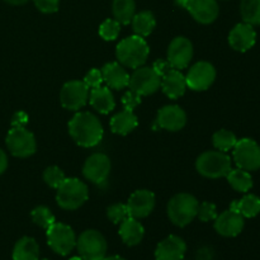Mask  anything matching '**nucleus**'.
I'll return each instance as SVG.
<instances>
[{
	"label": "nucleus",
	"mask_w": 260,
	"mask_h": 260,
	"mask_svg": "<svg viewBox=\"0 0 260 260\" xmlns=\"http://www.w3.org/2000/svg\"><path fill=\"white\" fill-rule=\"evenodd\" d=\"M69 132L74 141L83 147H94L103 139V127L89 112H79L69 122Z\"/></svg>",
	"instance_id": "f257e3e1"
},
{
	"label": "nucleus",
	"mask_w": 260,
	"mask_h": 260,
	"mask_svg": "<svg viewBox=\"0 0 260 260\" xmlns=\"http://www.w3.org/2000/svg\"><path fill=\"white\" fill-rule=\"evenodd\" d=\"M150 48L144 37L129 36L117 45L116 56L119 63L131 69H137L146 62Z\"/></svg>",
	"instance_id": "f03ea898"
},
{
	"label": "nucleus",
	"mask_w": 260,
	"mask_h": 260,
	"mask_svg": "<svg viewBox=\"0 0 260 260\" xmlns=\"http://www.w3.org/2000/svg\"><path fill=\"white\" fill-rule=\"evenodd\" d=\"M89 190L85 183L76 178H66L57 188L56 201L61 208L68 211L81 207L88 201Z\"/></svg>",
	"instance_id": "7ed1b4c3"
},
{
	"label": "nucleus",
	"mask_w": 260,
	"mask_h": 260,
	"mask_svg": "<svg viewBox=\"0 0 260 260\" xmlns=\"http://www.w3.org/2000/svg\"><path fill=\"white\" fill-rule=\"evenodd\" d=\"M198 201L188 193H179L174 196L168 203V216L174 225L184 228L197 216Z\"/></svg>",
	"instance_id": "20e7f679"
},
{
	"label": "nucleus",
	"mask_w": 260,
	"mask_h": 260,
	"mask_svg": "<svg viewBox=\"0 0 260 260\" xmlns=\"http://www.w3.org/2000/svg\"><path fill=\"white\" fill-rule=\"evenodd\" d=\"M197 172L211 179L226 177L231 170V159L222 151H206L196 162Z\"/></svg>",
	"instance_id": "39448f33"
},
{
	"label": "nucleus",
	"mask_w": 260,
	"mask_h": 260,
	"mask_svg": "<svg viewBox=\"0 0 260 260\" xmlns=\"http://www.w3.org/2000/svg\"><path fill=\"white\" fill-rule=\"evenodd\" d=\"M79 255L84 260H102L107 254V241L96 230H86L76 240Z\"/></svg>",
	"instance_id": "423d86ee"
},
{
	"label": "nucleus",
	"mask_w": 260,
	"mask_h": 260,
	"mask_svg": "<svg viewBox=\"0 0 260 260\" xmlns=\"http://www.w3.org/2000/svg\"><path fill=\"white\" fill-rule=\"evenodd\" d=\"M47 243L55 253L68 255L76 246V236L69 225L55 222L47 229Z\"/></svg>",
	"instance_id": "0eeeda50"
},
{
	"label": "nucleus",
	"mask_w": 260,
	"mask_h": 260,
	"mask_svg": "<svg viewBox=\"0 0 260 260\" xmlns=\"http://www.w3.org/2000/svg\"><path fill=\"white\" fill-rule=\"evenodd\" d=\"M233 150L234 160L238 168L246 172H255L260 169V146L254 140H238Z\"/></svg>",
	"instance_id": "6e6552de"
},
{
	"label": "nucleus",
	"mask_w": 260,
	"mask_h": 260,
	"mask_svg": "<svg viewBox=\"0 0 260 260\" xmlns=\"http://www.w3.org/2000/svg\"><path fill=\"white\" fill-rule=\"evenodd\" d=\"M5 142L10 154L17 157H28L36 152L35 136L24 127H13Z\"/></svg>",
	"instance_id": "1a4fd4ad"
},
{
	"label": "nucleus",
	"mask_w": 260,
	"mask_h": 260,
	"mask_svg": "<svg viewBox=\"0 0 260 260\" xmlns=\"http://www.w3.org/2000/svg\"><path fill=\"white\" fill-rule=\"evenodd\" d=\"M161 84V76L157 75L152 68H137L135 73L129 76L128 86L132 91L139 95H150L154 94Z\"/></svg>",
	"instance_id": "9d476101"
},
{
	"label": "nucleus",
	"mask_w": 260,
	"mask_h": 260,
	"mask_svg": "<svg viewBox=\"0 0 260 260\" xmlns=\"http://www.w3.org/2000/svg\"><path fill=\"white\" fill-rule=\"evenodd\" d=\"M89 99V88L84 81L73 80L63 84L60 93V101L63 108L78 111L83 108Z\"/></svg>",
	"instance_id": "9b49d317"
},
{
	"label": "nucleus",
	"mask_w": 260,
	"mask_h": 260,
	"mask_svg": "<svg viewBox=\"0 0 260 260\" xmlns=\"http://www.w3.org/2000/svg\"><path fill=\"white\" fill-rule=\"evenodd\" d=\"M216 79V69L207 61L194 63L185 76L187 86L192 90H206L213 84Z\"/></svg>",
	"instance_id": "f8f14e48"
},
{
	"label": "nucleus",
	"mask_w": 260,
	"mask_h": 260,
	"mask_svg": "<svg viewBox=\"0 0 260 260\" xmlns=\"http://www.w3.org/2000/svg\"><path fill=\"white\" fill-rule=\"evenodd\" d=\"M109 173H111V160L107 155L101 152L89 156L83 168L84 177L98 185L106 183Z\"/></svg>",
	"instance_id": "ddd939ff"
},
{
	"label": "nucleus",
	"mask_w": 260,
	"mask_h": 260,
	"mask_svg": "<svg viewBox=\"0 0 260 260\" xmlns=\"http://www.w3.org/2000/svg\"><path fill=\"white\" fill-rule=\"evenodd\" d=\"M193 57V46L188 38L177 37L168 48V62L173 69L182 70L189 65Z\"/></svg>",
	"instance_id": "4468645a"
},
{
	"label": "nucleus",
	"mask_w": 260,
	"mask_h": 260,
	"mask_svg": "<svg viewBox=\"0 0 260 260\" xmlns=\"http://www.w3.org/2000/svg\"><path fill=\"white\" fill-rule=\"evenodd\" d=\"M128 216L134 218H145L152 212L155 207V194L147 189L136 190L127 202Z\"/></svg>",
	"instance_id": "2eb2a0df"
},
{
	"label": "nucleus",
	"mask_w": 260,
	"mask_h": 260,
	"mask_svg": "<svg viewBox=\"0 0 260 260\" xmlns=\"http://www.w3.org/2000/svg\"><path fill=\"white\" fill-rule=\"evenodd\" d=\"M185 9L201 24L215 22L220 13L217 0H188Z\"/></svg>",
	"instance_id": "dca6fc26"
},
{
	"label": "nucleus",
	"mask_w": 260,
	"mask_h": 260,
	"mask_svg": "<svg viewBox=\"0 0 260 260\" xmlns=\"http://www.w3.org/2000/svg\"><path fill=\"white\" fill-rule=\"evenodd\" d=\"M256 42V32L254 25L248 23H239L231 29L229 35V43L231 47L239 52H246Z\"/></svg>",
	"instance_id": "f3484780"
},
{
	"label": "nucleus",
	"mask_w": 260,
	"mask_h": 260,
	"mask_svg": "<svg viewBox=\"0 0 260 260\" xmlns=\"http://www.w3.org/2000/svg\"><path fill=\"white\" fill-rule=\"evenodd\" d=\"M243 229L244 217L236 211H225L215 220V230L225 238H235L243 231Z\"/></svg>",
	"instance_id": "a211bd4d"
},
{
	"label": "nucleus",
	"mask_w": 260,
	"mask_h": 260,
	"mask_svg": "<svg viewBox=\"0 0 260 260\" xmlns=\"http://www.w3.org/2000/svg\"><path fill=\"white\" fill-rule=\"evenodd\" d=\"M187 114L179 106H165L157 113L156 126L168 131H179L185 126Z\"/></svg>",
	"instance_id": "6ab92c4d"
},
{
	"label": "nucleus",
	"mask_w": 260,
	"mask_h": 260,
	"mask_svg": "<svg viewBox=\"0 0 260 260\" xmlns=\"http://www.w3.org/2000/svg\"><path fill=\"white\" fill-rule=\"evenodd\" d=\"M187 251V245L184 240L179 236L170 235L157 245L155 250L156 260H183Z\"/></svg>",
	"instance_id": "aec40b11"
},
{
	"label": "nucleus",
	"mask_w": 260,
	"mask_h": 260,
	"mask_svg": "<svg viewBox=\"0 0 260 260\" xmlns=\"http://www.w3.org/2000/svg\"><path fill=\"white\" fill-rule=\"evenodd\" d=\"M160 86H161L165 95L169 96L170 99H178L185 93L187 81H185V76L180 73V70L170 69L161 78Z\"/></svg>",
	"instance_id": "412c9836"
},
{
	"label": "nucleus",
	"mask_w": 260,
	"mask_h": 260,
	"mask_svg": "<svg viewBox=\"0 0 260 260\" xmlns=\"http://www.w3.org/2000/svg\"><path fill=\"white\" fill-rule=\"evenodd\" d=\"M101 71L103 75V81H106L109 88L121 90L128 86L129 74L118 62L106 63Z\"/></svg>",
	"instance_id": "4be33fe9"
},
{
	"label": "nucleus",
	"mask_w": 260,
	"mask_h": 260,
	"mask_svg": "<svg viewBox=\"0 0 260 260\" xmlns=\"http://www.w3.org/2000/svg\"><path fill=\"white\" fill-rule=\"evenodd\" d=\"M118 233L122 241L128 246H135L141 243L145 235L144 226L134 217H127L123 222H121Z\"/></svg>",
	"instance_id": "5701e85b"
},
{
	"label": "nucleus",
	"mask_w": 260,
	"mask_h": 260,
	"mask_svg": "<svg viewBox=\"0 0 260 260\" xmlns=\"http://www.w3.org/2000/svg\"><path fill=\"white\" fill-rule=\"evenodd\" d=\"M89 102H90L91 107L102 114H108L116 107L113 94L108 88H104V86L91 89L90 94H89Z\"/></svg>",
	"instance_id": "b1692460"
},
{
	"label": "nucleus",
	"mask_w": 260,
	"mask_h": 260,
	"mask_svg": "<svg viewBox=\"0 0 260 260\" xmlns=\"http://www.w3.org/2000/svg\"><path fill=\"white\" fill-rule=\"evenodd\" d=\"M137 124H139L137 117L135 116L134 112L127 111V109L117 113L111 119L112 132L117 135H122V136L134 131L137 127Z\"/></svg>",
	"instance_id": "393cba45"
},
{
	"label": "nucleus",
	"mask_w": 260,
	"mask_h": 260,
	"mask_svg": "<svg viewBox=\"0 0 260 260\" xmlns=\"http://www.w3.org/2000/svg\"><path fill=\"white\" fill-rule=\"evenodd\" d=\"M40 248L35 239L24 236L13 249V260H38Z\"/></svg>",
	"instance_id": "a878e982"
},
{
	"label": "nucleus",
	"mask_w": 260,
	"mask_h": 260,
	"mask_svg": "<svg viewBox=\"0 0 260 260\" xmlns=\"http://www.w3.org/2000/svg\"><path fill=\"white\" fill-rule=\"evenodd\" d=\"M230 210L236 211L243 217L253 218L260 213V198L255 194H246L239 201H234Z\"/></svg>",
	"instance_id": "bb28decb"
},
{
	"label": "nucleus",
	"mask_w": 260,
	"mask_h": 260,
	"mask_svg": "<svg viewBox=\"0 0 260 260\" xmlns=\"http://www.w3.org/2000/svg\"><path fill=\"white\" fill-rule=\"evenodd\" d=\"M132 28H134L135 33L140 37H147L150 33L154 30L155 25H156V20H155L154 14L149 10H144L137 14L134 15L132 18Z\"/></svg>",
	"instance_id": "cd10ccee"
},
{
	"label": "nucleus",
	"mask_w": 260,
	"mask_h": 260,
	"mask_svg": "<svg viewBox=\"0 0 260 260\" xmlns=\"http://www.w3.org/2000/svg\"><path fill=\"white\" fill-rule=\"evenodd\" d=\"M226 178H228L229 184L238 192L246 193L253 188V178H251L250 173L240 169V168L231 169Z\"/></svg>",
	"instance_id": "c85d7f7f"
},
{
	"label": "nucleus",
	"mask_w": 260,
	"mask_h": 260,
	"mask_svg": "<svg viewBox=\"0 0 260 260\" xmlns=\"http://www.w3.org/2000/svg\"><path fill=\"white\" fill-rule=\"evenodd\" d=\"M112 10L116 20L126 25L132 22V18L136 14V4L135 0H113Z\"/></svg>",
	"instance_id": "c756f323"
},
{
	"label": "nucleus",
	"mask_w": 260,
	"mask_h": 260,
	"mask_svg": "<svg viewBox=\"0 0 260 260\" xmlns=\"http://www.w3.org/2000/svg\"><path fill=\"white\" fill-rule=\"evenodd\" d=\"M241 18L251 25H260V0H241Z\"/></svg>",
	"instance_id": "7c9ffc66"
},
{
	"label": "nucleus",
	"mask_w": 260,
	"mask_h": 260,
	"mask_svg": "<svg viewBox=\"0 0 260 260\" xmlns=\"http://www.w3.org/2000/svg\"><path fill=\"white\" fill-rule=\"evenodd\" d=\"M213 146L218 150V151L228 152L230 150L234 149V146L238 142L235 134L229 129H220V131L216 132L212 137Z\"/></svg>",
	"instance_id": "2f4dec72"
},
{
	"label": "nucleus",
	"mask_w": 260,
	"mask_h": 260,
	"mask_svg": "<svg viewBox=\"0 0 260 260\" xmlns=\"http://www.w3.org/2000/svg\"><path fill=\"white\" fill-rule=\"evenodd\" d=\"M30 217H32L33 222L36 225L41 226L45 230H47L48 228H51L56 222L53 213L51 212L50 208L45 207V206H38V207H36L30 212Z\"/></svg>",
	"instance_id": "473e14b6"
},
{
	"label": "nucleus",
	"mask_w": 260,
	"mask_h": 260,
	"mask_svg": "<svg viewBox=\"0 0 260 260\" xmlns=\"http://www.w3.org/2000/svg\"><path fill=\"white\" fill-rule=\"evenodd\" d=\"M121 32V23L116 19H106L99 27V36L104 41H114Z\"/></svg>",
	"instance_id": "72a5a7b5"
},
{
	"label": "nucleus",
	"mask_w": 260,
	"mask_h": 260,
	"mask_svg": "<svg viewBox=\"0 0 260 260\" xmlns=\"http://www.w3.org/2000/svg\"><path fill=\"white\" fill-rule=\"evenodd\" d=\"M65 179V174L58 167H48L43 172V180L46 182V184H48L53 189H57Z\"/></svg>",
	"instance_id": "f704fd0d"
},
{
	"label": "nucleus",
	"mask_w": 260,
	"mask_h": 260,
	"mask_svg": "<svg viewBox=\"0 0 260 260\" xmlns=\"http://www.w3.org/2000/svg\"><path fill=\"white\" fill-rule=\"evenodd\" d=\"M107 216L113 223H121L127 217H129L127 206L123 203H116V205L109 206L108 210H107Z\"/></svg>",
	"instance_id": "c9c22d12"
},
{
	"label": "nucleus",
	"mask_w": 260,
	"mask_h": 260,
	"mask_svg": "<svg viewBox=\"0 0 260 260\" xmlns=\"http://www.w3.org/2000/svg\"><path fill=\"white\" fill-rule=\"evenodd\" d=\"M197 216L201 221L203 222H208V221H213L217 217V208L213 203L210 202H202L198 205Z\"/></svg>",
	"instance_id": "e433bc0d"
},
{
	"label": "nucleus",
	"mask_w": 260,
	"mask_h": 260,
	"mask_svg": "<svg viewBox=\"0 0 260 260\" xmlns=\"http://www.w3.org/2000/svg\"><path fill=\"white\" fill-rule=\"evenodd\" d=\"M33 3L40 12L46 13V14L57 12L58 5H60V0H33Z\"/></svg>",
	"instance_id": "4c0bfd02"
},
{
	"label": "nucleus",
	"mask_w": 260,
	"mask_h": 260,
	"mask_svg": "<svg viewBox=\"0 0 260 260\" xmlns=\"http://www.w3.org/2000/svg\"><path fill=\"white\" fill-rule=\"evenodd\" d=\"M84 83L86 84L88 88H98L103 83V75L99 69H91L84 78Z\"/></svg>",
	"instance_id": "58836bf2"
},
{
	"label": "nucleus",
	"mask_w": 260,
	"mask_h": 260,
	"mask_svg": "<svg viewBox=\"0 0 260 260\" xmlns=\"http://www.w3.org/2000/svg\"><path fill=\"white\" fill-rule=\"evenodd\" d=\"M140 103H141V95H139V94L132 90L124 94L123 98H122V104H123L124 109H127V111H134Z\"/></svg>",
	"instance_id": "ea45409f"
},
{
	"label": "nucleus",
	"mask_w": 260,
	"mask_h": 260,
	"mask_svg": "<svg viewBox=\"0 0 260 260\" xmlns=\"http://www.w3.org/2000/svg\"><path fill=\"white\" fill-rule=\"evenodd\" d=\"M28 123V114L25 112H17L12 118L13 127H24Z\"/></svg>",
	"instance_id": "a19ab883"
},
{
	"label": "nucleus",
	"mask_w": 260,
	"mask_h": 260,
	"mask_svg": "<svg viewBox=\"0 0 260 260\" xmlns=\"http://www.w3.org/2000/svg\"><path fill=\"white\" fill-rule=\"evenodd\" d=\"M152 69H154L155 71L157 73V75H160L162 78V76L165 75V74L168 73V71L170 70V69H173L172 66H170V63L168 62V61H162V60H157L155 61L154 66H152Z\"/></svg>",
	"instance_id": "79ce46f5"
},
{
	"label": "nucleus",
	"mask_w": 260,
	"mask_h": 260,
	"mask_svg": "<svg viewBox=\"0 0 260 260\" xmlns=\"http://www.w3.org/2000/svg\"><path fill=\"white\" fill-rule=\"evenodd\" d=\"M213 251L210 248H202L198 250L197 260H212Z\"/></svg>",
	"instance_id": "37998d69"
},
{
	"label": "nucleus",
	"mask_w": 260,
	"mask_h": 260,
	"mask_svg": "<svg viewBox=\"0 0 260 260\" xmlns=\"http://www.w3.org/2000/svg\"><path fill=\"white\" fill-rule=\"evenodd\" d=\"M7 168H8L7 154H5V152L0 149V174H3V173L5 172V170H7Z\"/></svg>",
	"instance_id": "c03bdc74"
},
{
	"label": "nucleus",
	"mask_w": 260,
	"mask_h": 260,
	"mask_svg": "<svg viewBox=\"0 0 260 260\" xmlns=\"http://www.w3.org/2000/svg\"><path fill=\"white\" fill-rule=\"evenodd\" d=\"M4 2H7L8 4H12V5H23L25 4V3L29 2V0H4Z\"/></svg>",
	"instance_id": "a18cd8bd"
},
{
	"label": "nucleus",
	"mask_w": 260,
	"mask_h": 260,
	"mask_svg": "<svg viewBox=\"0 0 260 260\" xmlns=\"http://www.w3.org/2000/svg\"><path fill=\"white\" fill-rule=\"evenodd\" d=\"M102 260H126V259H123L122 256H118V255H112V256H104Z\"/></svg>",
	"instance_id": "49530a36"
},
{
	"label": "nucleus",
	"mask_w": 260,
	"mask_h": 260,
	"mask_svg": "<svg viewBox=\"0 0 260 260\" xmlns=\"http://www.w3.org/2000/svg\"><path fill=\"white\" fill-rule=\"evenodd\" d=\"M69 260H84V259L81 258V256H74V258H71V259H69Z\"/></svg>",
	"instance_id": "de8ad7c7"
},
{
	"label": "nucleus",
	"mask_w": 260,
	"mask_h": 260,
	"mask_svg": "<svg viewBox=\"0 0 260 260\" xmlns=\"http://www.w3.org/2000/svg\"><path fill=\"white\" fill-rule=\"evenodd\" d=\"M42 260H48V259H42Z\"/></svg>",
	"instance_id": "09e8293b"
}]
</instances>
